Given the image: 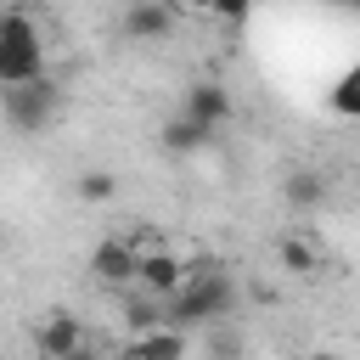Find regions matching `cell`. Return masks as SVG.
I'll list each match as a JSON object with an SVG mask.
<instances>
[{"label":"cell","instance_id":"20","mask_svg":"<svg viewBox=\"0 0 360 360\" xmlns=\"http://www.w3.org/2000/svg\"><path fill=\"white\" fill-rule=\"evenodd\" d=\"M332 6H354V11H360V0H332Z\"/></svg>","mask_w":360,"mask_h":360},{"label":"cell","instance_id":"5","mask_svg":"<svg viewBox=\"0 0 360 360\" xmlns=\"http://www.w3.org/2000/svg\"><path fill=\"white\" fill-rule=\"evenodd\" d=\"M174 34V6L169 0H129L124 6V39L135 45H158Z\"/></svg>","mask_w":360,"mask_h":360},{"label":"cell","instance_id":"9","mask_svg":"<svg viewBox=\"0 0 360 360\" xmlns=\"http://www.w3.org/2000/svg\"><path fill=\"white\" fill-rule=\"evenodd\" d=\"M124 360H186V332L180 326H152V332H135Z\"/></svg>","mask_w":360,"mask_h":360},{"label":"cell","instance_id":"6","mask_svg":"<svg viewBox=\"0 0 360 360\" xmlns=\"http://www.w3.org/2000/svg\"><path fill=\"white\" fill-rule=\"evenodd\" d=\"M186 270H191V264H180L169 248H146V253H141V276H135V287L152 292V298H174L180 281H186Z\"/></svg>","mask_w":360,"mask_h":360},{"label":"cell","instance_id":"10","mask_svg":"<svg viewBox=\"0 0 360 360\" xmlns=\"http://www.w3.org/2000/svg\"><path fill=\"white\" fill-rule=\"evenodd\" d=\"M281 197H287L292 208H321V202H326V174H321V169H292V174L281 180Z\"/></svg>","mask_w":360,"mask_h":360},{"label":"cell","instance_id":"22","mask_svg":"<svg viewBox=\"0 0 360 360\" xmlns=\"http://www.w3.org/2000/svg\"><path fill=\"white\" fill-rule=\"evenodd\" d=\"M0 17H6V11H0Z\"/></svg>","mask_w":360,"mask_h":360},{"label":"cell","instance_id":"14","mask_svg":"<svg viewBox=\"0 0 360 360\" xmlns=\"http://www.w3.org/2000/svg\"><path fill=\"white\" fill-rule=\"evenodd\" d=\"M326 101H332V112H338V118H360V62L332 84V96H326Z\"/></svg>","mask_w":360,"mask_h":360},{"label":"cell","instance_id":"3","mask_svg":"<svg viewBox=\"0 0 360 360\" xmlns=\"http://www.w3.org/2000/svg\"><path fill=\"white\" fill-rule=\"evenodd\" d=\"M56 107H62V90H56V79H51V73H39V79H28V84H6V90H0V112H6V124H11V129H22V135L45 129V124L56 118Z\"/></svg>","mask_w":360,"mask_h":360},{"label":"cell","instance_id":"11","mask_svg":"<svg viewBox=\"0 0 360 360\" xmlns=\"http://www.w3.org/2000/svg\"><path fill=\"white\" fill-rule=\"evenodd\" d=\"M158 135H163V146H169V152H202V146L214 141V129H202V124H197V118H186V112H174Z\"/></svg>","mask_w":360,"mask_h":360},{"label":"cell","instance_id":"13","mask_svg":"<svg viewBox=\"0 0 360 360\" xmlns=\"http://www.w3.org/2000/svg\"><path fill=\"white\" fill-rule=\"evenodd\" d=\"M124 321H129V338H135V332H152V326H169V321H163V298H152V292H146V298H129V304H124Z\"/></svg>","mask_w":360,"mask_h":360},{"label":"cell","instance_id":"16","mask_svg":"<svg viewBox=\"0 0 360 360\" xmlns=\"http://www.w3.org/2000/svg\"><path fill=\"white\" fill-rule=\"evenodd\" d=\"M208 11H214V17H225V22H242V17L253 11V0H214Z\"/></svg>","mask_w":360,"mask_h":360},{"label":"cell","instance_id":"1","mask_svg":"<svg viewBox=\"0 0 360 360\" xmlns=\"http://www.w3.org/2000/svg\"><path fill=\"white\" fill-rule=\"evenodd\" d=\"M231 309H236V276L225 264H191L186 281H180V292L163 298V321L180 326V332L202 326V321H219Z\"/></svg>","mask_w":360,"mask_h":360},{"label":"cell","instance_id":"12","mask_svg":"<svg viewBox=\"0 0 360 360\" xmlns=\"http://www.w3.org/2000/svg\"><path fill=\"white\" fill-rule=\"evenodd\" d=\"M281 270H292V276H315V270H321V253H315V242H304V236H287V242H281Z\"/></svg>","mask_w":360,"mask_h":360},{"label":"cell","instance_id":"15","mask_svg":"<svg viewBox=\"0 0 360 360\" xmlns=\"http://www.w3.org/2000/svg\"><path fill=\"white\" fill-rule=\"evenodd\" d=\"M112 191H118V180H112L107 169H84V174H79V197H84V202H107Z\"/></svg>","mask_w":360,"mask_h":360},{"label":"cell","instance_id":"2","mask_svg":"<svg viewBox=\"0 0 360 360\" xmlns=\"http://www.w3.org/2000/svg\"><path fill=\"white\" fill-rule=\"evenodd\" d=\"M45 73V39L34 28L28 11H6L0 17V90L6 84H28Z\"/></svg>","mask_w":360,"mask_h":360},{"label":"cell","instance_id":"4","mask_svg":"<svg viewBox=\"0 0 360 360\" xmlns=\"http://www.w3.org/2000/svg\"><path fill=\"white\" fill-rule=\"evenodd\" d=\"M141 253H146V248H135V236H101V242L90 248V276H96L101 287H135Z\"/></svg>","mask_w":360,"mask_h":360},{"label":"cell","instance_id":"19","mask_svg":"<svg viewBox=\"0 0 360 360\" xmlns=\"http://www.w3.org/2000/svg\"><path fill=\"white\" fill-rule=\"evenodd\" d=\"M309 360H338V354H326V349H321V354H309Z\"/></svg>","mask_w":360,"mask_h":360},{"label":"cell","instance_id":"7","mask_svg":"<svg viewBox=\"0 0 360 360\" xmlns=\"http://www.w3.org/2000/svg\"><path fill=\"white\" fill-rule=\"evenodd\" d=\"M180 112L197 118L202 129H219V124H231V90L219 79H197V84H186V107Z\"/></svg>","mask_w":360,"mask_h":360},{"label":"cell","instance_id":"21","mask_svg":"<svg viewBox=\"0 0 360 360\" xmlns=\"http://www.w3.org/2000/svg\"><path fill=\"white\" fill-rule=\"evenodd\" d=\"M34 360H45V354H34Z\"/></svg>","mask_w":360,"mask_h":360},{"label":"cell","instance_id":"18","mask_svg":"<svg viewBox=\"0 0 360 360\" xmlns=\"http://www.w3.org/2000/svg\"><path fill=\"white\" fill-rule=\"evenodd\" d=\"M68 360H96V354H90V349H73V354H68Z\"/></svg>","mask_w":360,"mask_h":360},{"label":"cell","instance_id":"17","mask_svg":"<svg viewBox=\"0 0 360 360\" xmlns=\"http://www.w3.org/2000/svg\"><path fill=\"white\" fill-rule=\"evenodd\" d=\"M169 6H186V11H208L214 0H169Z\"/></svg>","mask_w":360,"mask_h":360},{"label":"cell","instance_id":"8","mask_svg":"<svg viewBox=\"0 0 360 360\" xmlns=\"http://www.w3.org/2000/svg\"><path fill=\"white\" fill-rule=\"evenodd\" d=\"M34 343H39V354H45V360H68L73 349H84V326H79V315L51 309V315L34 326Z\"/></svg>","mask_w":360,"mask_h":360}]
</instances>
